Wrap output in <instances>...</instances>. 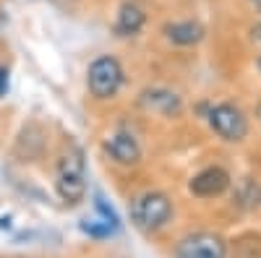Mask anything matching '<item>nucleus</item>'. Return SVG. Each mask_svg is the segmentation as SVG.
Returning a JSON list of instances; mask_svg holds the SVG:
<instances>
[{
  "label": "nucleus",
  "mask_w": 261,
  "mask_h": 258,
  "mask_svg": "<svg viewBox=\"0 0 261 258\" xmlns=\"http://www.w3.org/2000/svg\"><path fill=\"white\" fill-rule=\"evenodd\" d=\"M253 3H256V8H258V11H261V0H253Z\"/></svg>",
  "instance_id": "4468645a"
},
{
  "label": "nucleus",
  "mask_w": 261,
  "mask_h": 258,
  "mask_svg": "<svg viewBox=\"0 0 261 258\" xmlns=\"http://www.w3.org/2000/svg\"><path fill=\"white\" fill-rule=\"evenodd\" d=\"M258 71H261V58H258Z\"/></svg>",
  "instance_id": "2eb2a0df"
},
{
  "label": "nucleus",
  "mask_w": 261,
  "mask_h": 258,
  "mask_svg": "<svg viewBox=\"0 0 261 258\" xmlns=\"http://www.w3.org/2000/svg\"><path fill=\"white\" fill-rule=\"evenodd\" d=\"M141 104L151 112H160V115H175L180 112V97L165 92V89H151L141 94Z\"/></svg>",
  "instance_id": "6e6552de"
},
{
  "label": "nucleus",
  "mask_w": 261,
  "mask_h": 258,
  "mask_svg": "<svg viewBox=\"0 0 261 258\" xmlns=\"http://www.w3.org/2000/svg\"><path fill=\"white\" fill-rule=\"evenodd\" d=\"M253 37H256V39H261V24H256V26H253Z\"/></svg>",
  "instance_id": "f8f14e48"
},
{
  "label": "nucleus",
  "mask_w": 261,
  "mask_h": 258,
  "mask_svg": "<svg viewBox=\"0 0 261 258\" xmlns=\"http://www.w3.org/2000/svg\"><path fill=\"white\" fill-rule=\"evenodd\" d=\"M227 185H230V175L222 167H206L191 180V193L199 198H214L225 193Z\"/></svg>",
  "instance_id": "423d86ee"
},
{
  "label": "nucleus",
  "mask_w": 261,
  "mask_h": 258,
  "mask_svg": "<svg viewBox=\"0 0 261 258\" xmlns=\"http://www.w3.org/2000/svg\"><path fill=\"white\" fill-rule=\"evenodd\" d=\"M175 258H227V245L220 235L193 232L178 243Z\"/></svg>",
  "instance_id": "39448f33"
},
{
  "label": "nucleus",
  "mask_w": 261,
  "mask_h": 258,
  "mask_svg": "<svg viewBox=\"0 0 261 258\" xmlns=\"http://www.w3.org/2000/svg\"><path fill=\"white\" fill-rule=\"evenodd\" d=\"M6 89H8V71L0 68V94H3Z\"/></svg>",
  "instance_id": "9b49d317"
},
{
  "label": "nucleus",
  "mask_w": 261,
  "mask_h": 258,
  "mask_svg": "<svg viewBox=\"0 0 261 258\" xmlns=\"http://www.w3.org/2000/svg\"><path fill=\"white\" fill-rule=\"evenodd\" d=\"M105 152L110 154L118 164H125V167L136 164V162L141 159V146H139V141L130 136V133H125V131H118V133H113L110 138H107V141H105Z\"/></svg>",
  "instance_id": "0eeeda50"
},
{
  "label": "nucleus",
  "mask_w": 261,
  "mask_h": 258,
  "mask_svg": "<svg viewBox=\"0 0 261 258\" xmlns=\"http://www.w3.org/2000/svg\"><path fill=\"white\" fill-rule=\"evenodd\" d=\"M55 190L65 204H79L86 196V164L79 146H68L58 157L55 167Z\"/></svg>",
  "instance_id": "f257e3e1"
},
{
  "label": "nucleus",
  "mask_w": 261,
  "mask_h": 258,
  "mask_svg": "<svg viewBox=\"0 0 261 258\" xmlns=\"http://www.w3.org/2000/svg\"><path fill=\"white\" fill-rule=\"evenodd\" d=\"M206 120L212 125V131L225 141L235 144V141H243L248 136V120L235 104H214V107H209Z\"/></svg>",
  "instance_id": "20e7f679"
},
{
  "label": "nucleus",
  "mask_w": 261,
  "mask_h": 258,
  "mask_svg": "<svg viewBox=\"0 0 261 258\" xmlns=\"http://www.w3.org/2000/svg\"><path fill=\"white\" fill-rule=\"evenodd\" d=\"M256 118H258V120H261V104H258V107H256Z\"/></svg>",
  "instance_id": "ddd939ff"
},
{
  "label": "nucleus",
  "mask_w": 261,
  "mask_h": 258,
  "mask_svg": "<svg viewBox=\"0 0 261 258\" xmlns=\"http://www.w3.org/2000/svg\"><path fill=\"white\" fill-rule=\"evenodd\" d=\"M165 34L170 42L186 47V45H196V42L204 39V26L196 24V21H178V24H167Z\"/></svg>",
  "instance_id": "9d476101"
},
{
  "label": "nucleus",
  "mask_w": 261,
  "mask_h": 258,
  "mask_svg": "<svg viewBox=\"0 0 261 258\" xmlns=\"http://www.w3.org/2000/svg\"><path fill=\"white\" fill-rule=\"evenodd\" d=\"M144 21H146V13L136 6V3H125L118 13V21H115V32L118 37H134L141 32L144 26Z\"/></svg>",
  "instance_id": "1a4fd4ad"
},
{
  "label": "nucleus",
  "mask_w": 261,
  "mask_h": 258,
  "mask_svg": "<svg viewBox=\"0 0 261 258\" xmlns=\"http://www.w3.org/2000/svg\"><path fill=\"white\" fill-rule=\"evenodd\" d=\"M86 83H89L92 97L110 99V97L118 94V89L123 86V66L113 55H102V58H97L92 66H89Z\"/></svg>",
  "instance_id": "7ed1b4c3"
},
{
  "label": "nucleus",
  "mask_w": 261,
  "mask_h": 258,
  "mask_svg": "<svg viewBox=\"0 0 261 258\" xmlns=\"http://www.w3.org/2000/svg\"><path fill=\"white\" fill-rule=\"evenodd\" d=\"M172 217V201L162 190H146L130 201V219L144 232H154Z\"/></svg>",
  "instance_id": "f03ea898"
}]
</instances>
